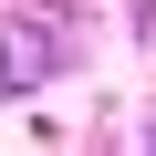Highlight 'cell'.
<instances>
[{
    "mask_svg": "<svg viewBox=\"0 0 156 156\" xmlns=\"http://www.w3.org/2000/svg\"><path fill=\"white\" fill-rule=\"evenodd\" d=\"M62 73V21H0V83Z\"/></svg>",
    "mask_w": 156,
    "mask_h": 156,
    "instance_id": "6da1fadb",
    "label": "cell"
},
{
    "mask_svg": "<svg viewBox=\"0 0 156 156\" xmlns=\"http://www.w3.org/2000/svg\"><path fill=\"white\" fill-rule=\"evenodd\" d=\"M146 42H156V11H146Z\"/></svg>",
    "mask_w": 156,
    "mask_h": 156,
    "instance_id": "7a4b0ae2",
    "label": "cell"
},
{
    "mask_svg": "<svg viewBox=\"0 0 156 156\" xmlns=\"http://www.w3.org/2000/svg\"><path fill=\"white\" fill-rule=\"evenodd\" d=\"M146 156H156V135H146Z\"/></svg>",
    "mask_w": 156,
    "mask_h": 156,
    "instance_id": "3957f363",
    "label": "cell"
}]
</instances>
